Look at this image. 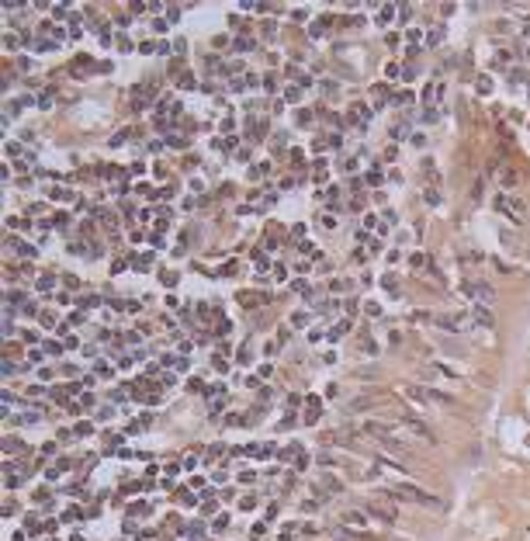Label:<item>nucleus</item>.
I'll return each mask as SVG.
<instances>
[{"label":"nucleus","mask_w":530,"mask_h":541,"mask_svg":"<svg viewBox=\"0 0 530 541\" xmlns=\"http://www.w3.org/2000/svg\"><path fill=\"white\" fill-rule=\"evenodd\" d=\"M388 496H392V500H405V503H430V507H440V500H433L430 493H423V489H416V486H409V482L392 486Z\"/></svg>","instance_id":"obj_1"},{"label":"nucleus","mask_w":530,"mask_h":541,"mask_svg":"<svg viewBox=\"0 0 530 541\" xmlns=\"http://www.w3.org/2000/svg\"><path fill=\"white\" fill-rule=\"evenodd\" d=\"M471 319H475V323H482L485 330H492V326H496V316H492V309H489L485 302H478V306L471 309Z\"/></svg>","instance_id":"obj_2"},{"label":"nucleus","mask_w":530,"mask_h":541,"mask_svg":"<svg viewBox=\"0 0 530 541\" xmlns=\"http://www.w3.org/2000/svg\"><path fill=\"white\" fill-rule=\"evenodd\" d=\"M468 292H475V295H478V299H482L485 306H489V302L496 299V288H492V285H485V281H478V288H468Z\"/></svg>","instance_id":"obj_3"},{"label":"nucleus","mask_w":530,"mask_h":541,"mask_svg":"<svg viewBox=\"0 0 530 541\" xmlns=\"http://www.w3.org/2000/svg\"><path fill=\"white\" fill-rule=\"evenodd\" d=\"M343 524H350V528H364V524H368V514H361V510H347V514H343Z\"/></svg>","instance_id":"obj_4"},{"label":"nucleus","mask_w":530,"mask_h":541,"mask_svg":"<svg viewBox=\"0 0 530 541\" xmlns=\"http://www.w3.org/2000/svg\"><path fill=\"white\" fill-rule=\"evenodd\" d=\"M368 510H371V514H378L385 524H392V521H395V510H385L381 503H368Z\"/></svg>","instance_id":"obj_5"},{"label":"nucleus","mask_w":530,"mask_h":541,"mask_svg":"<svg viewBox=\"0 0 530 541\" xmlns=\"http://www.w3.org/2000/svg\"><path fill=\"white\" fill-rule=\"evenodd\" d=\"M444 97V83H433V87H426V94H423V101L430 104V101H440Z\"/></svg>","instance_id":"obj_6"},{"label":"nucleus","mask_w":530,"mask_h":541,"mask_svg":"<svg viewBox=\"0 0 530 541\" xmlns=\"http://www.w3.org/2000/svg\"><path fill=\"white\" fill-rule=\"evenodd\" d=\"M517 180H520V170H513V167H510V170H503V187H513Z\"/></svg>","instance_id":"obj_7"},{"label":"nucleus","mask_w":530,"mask_h":541,"mask_svg":"<svg viewBox=\"0 0 530 541\" xmlns=\"http://www.w3.org/2000/svg\"><path fill=\"white\" fill-rule=\"evenodd\" d=\"M350 115H354V118H368V122H371V108H364V104H354V108H350Z\"/></svg>","instance_id":"obj_8"},{"label":"nucleus","mask_w":530,"mask_h":541,"mask_svg":"<svg viewBox=\"0 0 530 541\" xmlns=\"http://www.w3.org/2000/svg\"><path fill=\"white\" fill-rule=\"evenodd\" d=\"M489 87H492V80H489L485 73H482V77H478V94H492Z\"/></svg>","instance_id":"obj_9"},{"label":"nucleus","mask_w":530,"mask_h":541,"mask_svg":"<svg viewBox=\"0 0 530 541\" xmlns=\"http://www.w3.org/2000/svg\"><path fill=\"white\" fill-rule=\"evenodd\" d=\"M250 538H253V541H260V538H264V524H260V521H257V524L250 528Z\"/></svg>","instance_id":"obj_10"},{"label":"nucleus","mask_w":530,"mask_h":541,"mask_svg":"<svg viewBox=\"0 0 530 541\" xmlns=\"http://www.w3.org/2000/svg\"><path fill=\"white\" fill-rule=\"evenodd\" d=\"M385 292H392V295H398V281H395V278H385Z\"/></svg>","instance_id":"obj_11"},{"label":"nucleus","mask_w":530,"mask_h":541,"mask_svg":"<svg viewBox=\"0 0 530 541\" xmlns=\"http://www.w3.org/2000/svg\"><path fill=\"white\" fill-rule=\"evenodd\" d=\"M440 38H444V31H440V28H433V31H430V45H440Z\"/></svg>","instance_id":"obj_12"},{"label":"nucleus","mask_w":530,"mask_h":541,"mask_svg":"<svg viewBox=\"0 0 530 541\" xmlns=\"http://www.w3.org/2000/svg\"><path fill=\"white\" fill-rule=\"evenodd\" d=\"M524 35H527V42H530V24H527V31H524Z\"/></svg>","instance_id":"obj_13"}]
</instances>
